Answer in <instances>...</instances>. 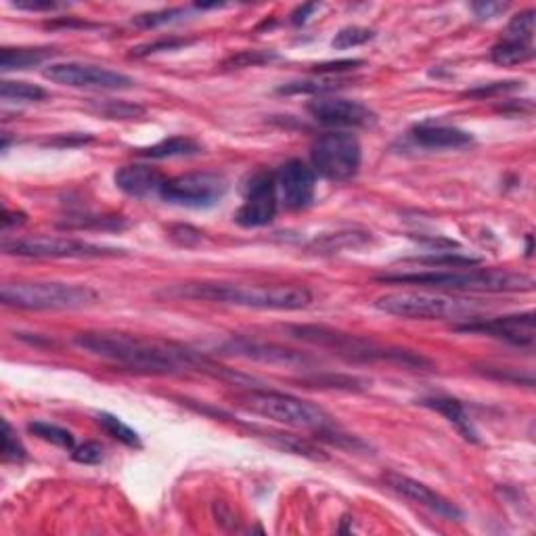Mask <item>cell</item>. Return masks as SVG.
Instances as JSON below:
<instances>
[{
  "mask_svg": "<svg viewBox=\"0 0 536 536\" xmlns=\"http://www.w3.org/2000/svg\"><path fill=\"white\" fill-rule=\"evenodd\" d=\"M74 344L80 350L93 354L113 365L126 367L147 375H180V373H206V375L231 379L235 385L250 383L252 379L237 371L220 367L202 352L174 344V342L158 340V337H141L120 331H82L74 335Z\"/></svg>",
  "mask_w": 536,
  "mask_h": 536,
  "instance_id": "obj_1",
  "label": "cell"
},
{
  "mask_svg": "<svg viewBox=\"0 0 536 536\" xmlns=\"http://www.w3.org/2000/svg\"><path fill=\"white\" fill-rule=\"evenodd\" d=\"M161 296L178 300L239 306L254 310H302L312 302V292L304 285H248V283H183L164 289Z\"/></svg>",
  "mask_w": 536,
  "mask_h": 536,
  "instance_id": "obj_2",
  "label": "cell"
},
{
  "mask_svg": "<svg viewBox=\"0 0 536 536\" xmlns=\"http://www.w3.org/2000/svg\"><path fill=\"white\" fill-rule=\"evenodd\" d=\"M379 283L394 285H417L436 292L459 293H528L534 289L530 275L503 268H472L459 267L453 270H424V273H399L377 276Z\"/></svg>",
  "mask_w": 536,
  "mask_h": 536,
  "instance_id": "obj_3",
  "label": "cell"
},
{
  "mask_svg": "<svg viewBox=\"0 0 536 536\" xmlns=\"http://www.w3.org/2000/svg\"><path fill=\"white\" fill-rule=\"evenodd\" d=\"M287 331L296 340L325 348V350H334L342 359L352 360V363H394L408 367V369H432L433 367L432 360L417 352L382 346L377 342L367 340V337L342 334V331L321 327V325H293V327H287Z\"/></svg>",
  "mask_w": 536,
  "mask_h": 536,
  "instance_id": "obj_4",
  "label": "cell"
},
{
  "mask_svg": "<svg viewBox=\"0 0 536 536\" xmlns=\"http://www.w3.org/2000/svg\"><path fill=\"white\" fill-rule=\"evenodd\" d=\"M373 306L390 317L408 318V321H453L455 325L480 318L489 306L478 300L450 296L447 292H390L379 296Z\"/></svg>",
  "mask_w": 536,
  "mask_h": 536,
  "instance_id": "obj_5",
  "label": "cell"
},
{
  "mask_svg": "<svg viewBox=\"0 0 536 536\" xmlns=\"http://www.w3.org/2000/svg\"><path fill=\"white\" fill-rule=\"evenodd\" d=\"M233 402L243 411L258 415V417L270 419L287 427H298V430L321 432L335 425L334 417L323 407L298 399V396L275 392V390H243V392L233 394Z\"/></svg>",
  "mask_w": 536,
  "mask_h": 536,
  "instance_id": "obj_6",
  "label": "cell"
},
{
  "mask_svg": "<svg viewBox=\"0 0 536 536\" xmlns=\"http://www.w3.org/2000/svg\"><path fill=\"white\" fill-rule=\"evenodd\" d=\"M0 300L20 310H84L99 302V293L76 283L20 281L4 283Z\"/></svg>",
  "mask_w": 536,
  "mask_h": 536,
  "instance_id": "obj_7",
  "label": "cell"
},
{
  "mask_svg": "<svg viewBox=\"0 0 536 536\" xmlns=\"http://www.w3.org/2000/svg\"><path fill=\"white\" fill-rule=\"evenodd\" d=\"M363 149L352 132L334 130L317 136L310 144V164L318 177L346 183L359 174Z\"/></svg>",
  "mask_w": 536,
  "mask_h": 536,
  "instance_id": "obj_8",
  "label": "cell"
},
{
  "mask_svg": "<svg viewBox=\"0 0 536 536\" xmlns=\"http://www.w3.org/2000/svg\"><path fill=\"white\" fill-rule=\"evenodd\" d=\"M3 252L17 258H38V260H93V258H118L124 256V250L110 248V245H96L88 241L71 237H51V235H38V237L7 239L3 243Z\"/></svg>",
  "mask_w": 536,
  "mask_h": 536,
  "instance_id": "obj_9",
  "label": "cell"
},
{
  "mask_svg": "<svg viewBox=\"0 0 536 536\" xmlns=\"http://www.w3.org/2000/svg\"><path fill=\"white\" fill-rule=\"evenodd\" d=\"M228 189L227 178L219 172H189L168 178L161 185L160 197L170 206L180 208H212Z\"/></svg>",
  "mask_w": 536,
  "mask_h": 536,
  "instance_id": "obj_10",
  "label": "cell"
},
{
  "mask_svg": "<svg viewBox=\"0 0 536 536\" xmlns=\"http://www.w3.org/2000/svg\"><path fill=\"white\" fill-rule=\"evenodd\" d=\"M46 80L62 84L70 88H93V90H126L132 88L130 76L122 71L103 68V65L82 63V62H65V63H51L42 71Z\"/></svg>",
  "mask_w": 536,
  "mask_h": 536,
  "instance_id": "obj_11",
  "label": "cell"
},
{
  "mask_svg": "<svg viewBox=\"0 0 536 536\" xmlns=\"http://www.w3.org/2000/svg\"><path fill=\"white\" fill-rule=\"evenodd\" d=\"M276 210H279V195H276L275 174L260 170L245 183L243 203L235 214V222L245 228L267 227L275 220Z\"/></svg>",
  "mask_w": 536,
  "mask_h": 536,
  "instance_id": "obj_12",
  "label": "cell"
},
{
  "mask_svg": "<svg viewBox=\"0 0 536 536\" xmlns=\"http://www.w3.org/2000/svg\"><path fill=\"white\" fill-rule=\"evenodd\" d=\"M534 312H517V315H505L497 318H474V321L453 325L455 331L459 334H480L495 337V340L507 342L511 346L517 348H532L536 340L534 329Z\"/></svg>",
  "mask_w": 536,
  "mask_h": 536,
  "instance_id": "obj_13",
  "label": "cell"
},
{
  "mask_svg": "<svg viewBox=\"0 0 536 536\" xmlns=\"http://www.w3.org/2000/svg\"><path fill=\"white\" fill-rule=\"evenodd\" d=\"M276 195L289 212H300L312 206L317 195V172L302 160H289L275 174Z\"/></svg>",
  "mask_w": 536,
  "mask_h": 536,
  "instance_id": "obj_14",
  "label": "cell"
},
{
  "mask_svg": "<svg viewBox=\"0 0 536 536\" xmlns=\"http://www.w3.org/2000/svg\"><path fill=\"white\" fill-rule=\"evenodd\" d=\"M306 110L318 124L331 128H367L377 122V116L369 107L342 96H315Z\"/></svg>",
  "mask_w": 536,
  "mask_h": 536,
  "instance_id": "obj_15",
  "label": "cell"
},
{
  "mask_svg": "<svg viewBox=\"0 0 536 536\" xmlns=\"http://www.w3.org/2000/svg\"><path fill=\"white\" fill-rule=\"evenodd\" d=\"M383 482L390 491L396 492V495L407 499L419 507H424L432 514L444 517V520L450 522H461L463 520V511L457 507L453 501H449L447 497H442L441 492H436L430 486L424 484V482L408 478L405 474L399 472H385L383 474Z\"/></svg>",
  "mask_w": 536,
  "mask_h": 536,
  "instance_id": "obj_16",
  "label": "cell"
},
{
  "mask_svg": "<svg viewBox=\"0 0 536 536\" xmlns=\"http://www.w3.org/2000/svg\"><path fill=\"white\" fill-rule=\"evenodd\" d=\"M220 350L233 357L258 360V363H268V365H285V367H306L312 363L309 354L289 350L285 346L276 344H264V342H254L248 337H233L227 344L220 346Z\"/></svg>",
  "mask_w": 536,
  "mask_h": 536,
  "instance_id": "obj_17",
  "label": "cell"
},
{
  "mask_svg": "<svg viewBox=\"0 0 536 536\" xmlns=\"http://www.w3.org/2000/svg\"><path fill=\"white\" fill-rule=\"evenodd\" d=\"M113 180H116V186L120 191L126 193V195H130V197H136V200L155 195V193L160 195L161 185L166 183L164 174L147 164L122 166L116 172Z\"/></svg>",
  "mask_w": 536,
  "mask_h": 536,
  "instance_id": "obj_18",
  "label": "cell"
},
{
  "mask_svg": "<svg viewBox=\"0 0 536 536\" xmlns=\"http://www.w3.org/2000/svg\"><path fill=\"white\" fill-rule=\"evenodd\" d=\"M408 135L413 143L425 149H463L474 143L469 132L447 124H417Z\"/></svg>",
  "mask_w": 536,
  "mask_h": 536,
  "instance_id": "obj_19",
  "label": "cell"
},
{
  "mask_svg": "<svg viewBox=\"0 0 536 536\" xmlns=\"http://www.w3.org/2000/svg\"><path fill=\"white\" fill-rule=\"evenodd\" d=\"M421 405L425 408H432V411L441 413L449 424H453L457 430L466 441L469 442H480L478 432H475L474 421L467 415V408L461 400L457 399H449V396H433V399H424Z\"/></svg>",
  "mask_w": 536,
  "mask_h": 536,
  "instance_id": "obj_20",
  "label": "cell"
},
{
  "mask_svg": "<svg viewBox=\"0 0 536 536\" xmlns=\"http://www.w3.org/2000/svg\"><path fill=\"white\" fill-rule=\"evenodd\" d=\"M55 55L57 51L51 46H4L3 51H0V70L15 71L36 68V65L45 63Z\"/></svg>",
  "mask_w": 536,
  "mask_h": 536,
  "instance_id": "obj_21",
  "label": "cell"
},
{
  "mask_svg": "<svg viewBox=\"0 0 536 536\" xmlns=\"http://www.w3.org/2000/svg\"><path fill=\"white\" fill-rule=\"evenodd\" d=\"M202 152V144L191 136H170L152 144V147L136 149L138 158L144 160H170V158H191Z\"/></svg>",
  "mask_w": 536,
  "mask_h": 536,
  "instance_id": "obj_22",
  "label": "cell"
},
{
  "mask_svg": "<svg viewBox=\"0 0 536 536\" xmlns=\"http://www.w3.org/2000/svg\"><path fill=\"white\" fill-rule=\"evenodd\" d=\"M254 433L264 438V441L273 444V447L285 450V453H293L300 457H306V459L312 461H327L329 457L323 453L321 449L315 447V444L304 441V438L293 436V433H285V432H273V430H254Z\"/></svg>",
  "mask_w": 536,
  "mask_h": 536,
  "instance_id": "obj_23",
  "label": "cell"
},
{
  "mask_svg": "<svg viewBox=\"0 0 536 536\" xmlns=\"http://www.w3.org/2000/svg\"><path fill=\"white\" fill-rule=\"evenodd\" d=\"M534 57V48L530 42H520V40H509L503 38L501 42H497L491 51V59L497 65H522L530 62Z\"/></svg>",
  "mask_w": 536,
  "mask_h": 536,
  "instance_id": "obj_24",
  "label": "cell"
},
{
  "mask_svg": "<svg viewBox=\"0 0 536 536\" xmlns=\"http://www.w3.org/2000/svg\"><path fill=\"white\" fill-rule=\"evenodd\" d=\"M96 424L101 425V430H103L107 436H111L113 441L122 442L124 447L128 449H141L143 442H141V436L132 430V427L128 424H124L122 419L116 417V415L111 413H96Z\"/></svg>",
  "mask_w": 536,
  "mask_h": 536,
  "instance_id": "obj_25",
  "label": "cell"
},
{
  "mask_svg": "<svg viewBox=\"0 0 536 536\" xmlns=\"http://www.w3.org/2000/svg\"><path fill=\"white\" fill-rule=\"evenodd\" d=\"M28 432L32 433V436L40 438L42 442H48V444H53V447L70 450V453L76 449L74 433H71L70 430H65V427H62V425L48 424V421H29Z\"/></svg>",
  "mask_w": 536,
  "mask_h": 536,
  "instance_id": "obj_26",
  "label": "cell"
},
{
  "mask_svg": "<svg viewBox=\"0 0 536 536\" xmlns=\"http://www.w3.org/2000/svg\"><path fill=\"white\" fill-rule=\"evenodd\" d=\"M0 96L9 103H38V101L46 99V90L29 82L3 80L0 82Z\"/></svg>",
  "mask_w": 536,
  "mask_h": 536,
  "instance_id": "obj_27",
  "label": "cell"
},
{
  "mask_svg": "<svg viewBox=\"0 0 536 536\" xmlns=\"http://www.w3.org/2000/svg\"><path fill=\"white\" fill-rule=\"evenodd\" d=\"M90 111H95L96 116L107 120H135L144 116V107L128 103V101H90Z\"/></svg>",
  "mask_w": 536,
  "mask_h": 536,
  "instance_id": "obj_28",
  "label": "cell"
},
{
  "mask_svg": "<svg viewBox=\"0 0 536 536\" xmlns=\"http://www.w3.org/2000/svg\"><path fill=\"white\" fill-rule=\"evenodd\" d=\"M59 227L63 228H103V231H122L128 227L124 216H70Z\"/></svg>",
  "mask_w": 536,
  "mask_h": 536,
  "instance_id": "obj_29",
  "label": "cell"
},
{
  "mask_svg": "<svg viewBox=\"0 0 536 536\" xmlns=\"http://www.w3.org/2000/svg\"><path fill=\"white\" fill-rule=\"evenodd\" d=\"M534 28H536V11L534 9L520 11V13L511 17V21L507 23V29H505V38L530 42V45H532Z\"/></svg>",
  "mask_w": 536,
  "mask_h": 536,
  "instance_id": "obj_30",
  "label": "cell"
},
{
  "mask_svg": "<svg viewBox=\"0 0 536 536\" xmlns=\"http://www.w3.org/2000/svg\"><path fill=\"white\" fill-rule=\"evenodd\" d=\"M276 59L275 51H260V48H254V51H239L235 55L227 57L222 62V68L225 70H245V68H258V65L270 63Z\"/></svg>",
  "mask_w": 536,
  "mask_h": 536,
  "instance_id": "obj_31",
  "label": "cell"
},
{
  "mask_svg": "<svg viewBox=\"0 0 536 536\" xmlns=\"http://www.w3.org/2000/svg\"><path fill=\"white\" fill-rule=\"evenodd\" d=\"M344 87V82L334 80V78H327V80H306V82H289L285 87L279 88L281 95H317L323 96L325 93H334V90Z\"/></svg>",
  "mask_w": 536,
  "mask_h": 536,
  "instance_id": "obj_32",
  "label": "cell"
},
{
  "mask_svg": "<svg viewBox=\"0 0 536 536\" xmlns=\"http://www.w3.org/2000/svg\"><path fill=\"white\" fill-rule=\"evenodd\" d=\"M369 233H337L327 235V237L321 241H315V250L318 252H327V254H334V252H340L342 248H350V245H360L369 241Z\"/></svg>",
  "mask_w": 536,
  "mask_h": 536,
  "instance_id": "obj_33",
  "label": "cell"
},
{
  "mask_svg": "<svg viewBox=\"0 0 536 536\" xmlns=\"http://www.w3.org/2000/svg\"><path fill=\"white\" fill-rule=\"evenodd\" d=\"M375 38V32L369 28H360V26H350L340 29V32L335 34V38L331 40V46L337 48V51H346V48L352 46H360L367 45V42Z\"/></svg>",
  "mask_w": 536,
  "mask_h": 536,
  "instance_id": "obj_34",
  "label": "cell"
},
{
  "mask_svg": "<svg viewBox=\"0 0 536 536\" xmlns=\"http://www.w3.org/2000/svg\"><path fill=\"white\" fill-rule=\"evenodd\" d=\"M186 13L183 7H172V9H161V11H152V13H141L136 17H132V26L136 28H144V29H152V28H160L166 26V23H172L180 20Z\"/></svg>",
  "mask_w": 536,
  "mask_h": 536,
  "instance_id": "obj_35",
  "label": "cell"
},
{
  "mask_svg": "<svg viewBox=\"0 0 536 536\" xmlns=\"http://www.w3.org/2000/svg\"><path fill=\"white\" fill-rule=\"evenodd\" d=\"M193 45V40L186 38H161L155 42H147V45H141L136 48H132L130 57H149V55H158V53H166V51H178V48H185Z\"/></svg>",
  "mask_w": 536,
  "mask_h": 536,
  "instance_id": "obj_36",
  "label": "cell"
},
{
  "mask_svg": "<svg viewBox=\"0 0 536 536\" xmlns=\"http://www.w3.org/2000/svg\"><path fill=\"white\" fill-rule=\"evenodd\" d=\"M28 457V450L23 447L20 438L15 436L13 427L7 419H3V459L4 461H23Z\"/></svg>",
  "mask_w": 536,
  "mask_h": 536,
  "instance_id": "obj_37",
  "label": "cell"
},
{
  "mask_svg": "<svg viewBox=\"0 0 536 536\" xmlns=\"http://www.w3.org/2000/svg\"><path fill=\"white\" fill-rule=\"evenodd\" d=\"M103 447L99 442H84L71 450V459L82 463V466H96V463L103 461Z\"/></svg>",
  "mask_w": 536,
  "mask_h": 536,
  "instance_id": "obj_38",
  "label": "cell"
},
{
  "mask_svg": "<svg viewBox=\"0 0 536 536\" xmlns=\"http://www.w3.org/2000/svg\"><path fill=\"white\" fill-rule=\"evenodd\" d=\"M365 62L363 59H340V62H327V63H318L312 65V74H321V76H335V74H344V71H354L360 68Z\"/></svg>",
  "mask_w": 536,
  "mask_h": 536,
  "instance_id": "obj_39",
  "label": "cell"
},
{
  "mask_svg": "<svg viewBox=\"0 0 536 536\" xmlns=\"http://www.w3.org/2000/svg\"><path fill=\"white\" fill-rule=\"evenodd\" d=\"M507 9H509L507 3H492V0L472 4V11L475 13V17H478V20H495V17L503 15Z\"/></svg>",
  "mask_w": 536,
  "mask_h": 536,
  "instance_id": "obj_40",
  "label": "cell"
},
{
  "mask_svg": "<svg viewBox=\"0 0 536 536\" xmlns=\"http://www.w3.org/2000/svg\"><path fill=\"white\" fill-rule=\"evenodd\" d=\"M170 235H172V239L177 241V243L185 245V248H191V245L200 243V241H202V233L197 231V228H193V227H183V225L174 227L170 231Z\"/></svg>",
  "mask_w": 536,
  "mask_h": 536,
  "instance_id": "obj_41",
  "label": "cell"
},
{
  "mask_svg": "<svg viewBox=\"0 0 536 536\" xmlns=\"http://www.w3.org/2000/svg\"><path fill=\"white\" fill-rule=\"evenodd\" d=\"M11 4L20 11H29V13H42V11L59 9V4L53 3V0H17V3Z\"/></svg>",
  "mask_w": 536,
  "mask_h": 536,
  "instance_id": "obj_42",
  "label": "cell"
},
{
  "mask_svg": "<svg viewBox=\"0 0 536 536\" xmlns=\"http://www.w3.org/2000/svg\"><path fill=\"white\" fill-rule=\"evenodd\" d=\"M520 84L522 82H497L495 87L478 88V90H467L466 95H469V96H491V95H495V93H505V90H514V88L520 87Z\"/></svg>",
  "mask_w": 536,
  "mask_h": 536,
  "instance_id": "obj_43",
  "label": "cell"
},
{
  "mask_svg": "<svg viewBox=\"0 0 536 536\" xmlns=\"http://www.w3.org/2000/svg\"><path fill=\"white\" fill-rule=\"evenodd\" d=\"M93 141V136L88 135H68V136H59L55 141H48V144H59V147H71V144H82Z\"/></svg>",
  "mask_w": 536,
  "mask_h": 536,
  "instance_id": "obj_44",
  "label": "cell"
},
{
  "mask_svg": "<svg viewBox=\"0 0 536 536\" xmlns=\"http://www.w3.org/2000/svg\"><path fill=\"white\" fill-rule=\"evenodd\" d=\"M317 9H318V4H304V7H298L292 13V21L296 23V26H302V23L309 21V17L315 13Z\"/></svg>",
  "mask_w": 536,
  "mask_h": 536,
  "instance_id": "obj_45",
  "label": "cell"
},
{
  "mask_svg": "<svg viewBox=\"0 0 536 536\" xmlns=\"http://www.w3.org/2000/svg\"><path fill=\"white\" fill-rule=\"evenodd\" d=\"M26 222V214L23 212H9V210H4L3 214V228L7 231L11 227H20Z\"/></svg>",
  "mask_w": 536,
  "mask_h": 536,
  "instance_id": "obj_46",
  "label": "cell"
}]
</instances>
